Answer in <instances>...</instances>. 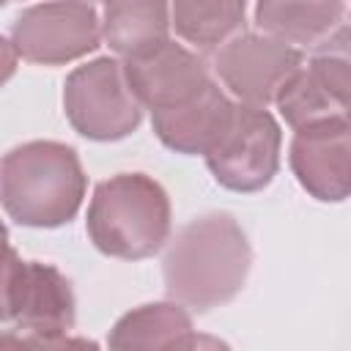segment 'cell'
<instances>
[{
    "instance_id": "6da1fadb",
    "label": "cell",
    "mask_w": 351,
    "mask_h": 351,
    "mask_svg": "<svg viewBox=\"0 0 351 351\" xmlns=\"http://www.w3.org/2000/svg\"><path fill=\"white\" fill-rule=\"evenodd\" d=\"M252 247L241 225L211 211L186 222L162 258L165 291L170 299L206 313L230 302L247 282Z\"/></svg>"
},
{
    "instance_id": "7a4b0ae2",
    "label": "cell",
    "mask_w": 351,
    "mask_h": 351,
    "mask_svg": "<svg viewBox=\"0 0 351 351\" xmlns=\"http://www.w3.org/2000/svg\"><path fill=\"white\" fill-rule=\"evenodd\" d=\"M88 176L71 145L33 140L3 156L0 197L5 214L27 228H60L82 206Z\"/></svg>"
},
{
    "instance_id": "3957f363",
    "label": "cell",
    "mask_w": 351,
    "mask_h": 351,
    "mask_svg": "<svg viewBox=\"0 0 351 351\" xmlns=\"http://www.w3.org/2000/svg\"><path fill=\"white\" fill-rule=\"evenodd\" d=\"M85 230L93 247L110 258H148L170 236V197L145 173L110 176L93 189Z\"/></svg>"
},
{
    "instance_id": "277c9868",
    "label": "cell",
    "mask_w": 351,
    "mask_h": 351,
    "mask_svg": "<svg viewBox=\"0 0 351 351\" xmlns=\"http://www.w3.org/2000/svg\"><path fill=\"white\" fill-rule=\"evenodd\" d=\"M3 321L22 329V343L30 346H71L77 321V299L71 282L49 263L22 261L8 247L3 269Z\"/></svg>"
},
{
    "instance_id": "5b68a950",
    "label": "cell",
    "mask_w": 351,
    "mask_h": 351,
    "mask_svg": "<svg viewBox=\"0 0 351 351\" xmlns=\"http://www.w3.org/2000/svg\"><path fill=\"white\" fill-rule=\"evenodd\" d=\"M63 110L77 134L112 143L137 132L145 107L129 88L123 63L115 58H96L66 77Z\"/></svg>"
},
{
    "instance_id": "8992f818",
    "label": "cell",
    "mask_w": 351,
    "mask_h": 351,
    "mask_svg": "<svg viewBox=\"0 0 351 351\" xmlns=\"http://www.w3.org/2000/svg\"><path fill=\"white\" fill-rule=\"evenodd\" d=\"M282 132L266 107L236 101L233 118L219 143L206 154L214 181L230 192H258L271 184L280 167Z\"/></svg>"
},
{
    "instance_id": "52a82bcc",
    "label": "cell",
    "mask_w": 351,
    "mask_h": 351,
    "mask_svg": "<svg viewBox=\"0 0 351 351\" xmlns=\"http://www.w3.org/2000/svg\"><path fill=\"white\" fill-rule=\"evenodd\" d=\"M101 19L90 0H47L25 8L11 27V47L27 63L63 66L101 44Z\"/></svg>"
},
{
    "instance_id": "ba28073f",
    "label": "cell",
    "mask_w": 351,
    "mask_h": 351,
    "mask_svg": "<svg viewBox=\"0 0 351 351\" xmlns=\"http://www.w3.org/2000/svg\"><path fill=\"white\" fill-rule=\"evenodd\" d=\"M302 63L304 55L293 44L266 33H241L228 38L214 55V71L219 74L222 85L239 101L258 107L274 101L282 82L302 69Z\"/></svg>"
},
{
    "instance_id": "9c48e42d",
    "label": "cell",
    "mask_w": 351,
    "mask_h": 351,
    "mask_svg": "<svg viewBox=\"0 0 351 351\" xmlns=\"http://www.w3.org/2000/svg\"><path fill=\"white\" fill-rule=\"evenodd\" d=\"M302 189L321 203L351 197V121L329 118L296 129L288 151Z\"/></svg>"
},
{
    "instance_id": "30bf717a",
    "label": "cell",
    "mask_w": 351,
    "mask_h": 351,
    "mask_svg": "<svg viewBox=\"0 0 351 351\" xmlns=\"http://www.w3.org/2000/svg\"><path fill=\"white\" fill-rule=\"evenodd\" d=\"M123 71L129 88L151 112L186 104L211 82L206 60L170 38L148 55L123 60Z\"/></svg>"
},
{
    "instance_id": "8fae6325",
    "label": "cell",
    "mask_w": 351,
    "mask_h": 351,
    "mask_svg": "<svg viewBox=\"0 0 351 351\" xmlns=\"http://www.w3.org/2000/svg\"><path fill=\"white\" fill-rule=\"evenodd\" d=\"M236 101L211 80L195 99L170 110H154L151 123L162 145L186 156H206L225 134L233 118Z\"/></svg>"
},
{
    "instance_id": "7c38bea8",
    "label": "cell",
    "mask_w": 351,
    "mask_h": 351,
    "mask_svg": "<svg viewBox=\"0 0 351 351\" xmlns=\"http://www.w3.org/2000/svg\"><path fill=\"white\" fill-rule=\"evenodd\" d=\"M170 25V0H107L101 14V36L123 60L162 47Z\"/></svg>"
},
{
    "instance_id": "4fadbf2b",
    "label": "cell",
    "mask_w": 351,
    "mask_h": 351,
    "mask_svg": "<svg viewBox=\"0 0 351 351\" xmlns=\"http://www.w3.org/2000/svg\"><path fill=\"white\" fill-rule=\"evenodd\" d=\"M110 348H195L192 315L181 302H154L123 313L107 337Z\"/></svg>"
},
{
    "instance_id": "5bb4252c",
    "label": "cell",
    "mask_w": 351,
    "mask_h": 351,
    "mask_svg": "<svg viewBox=\"0 0 351 351\" xmlns=\"http://www.w3.org/2000/svg\"><path fill=\"white\" fill-rule=\"evenodd\" d=\"M343 16V0H258L255 25L285 44H318Z\"/></svg>"
},
{
    "instance_id": "9a60e30c",
    "label": "cell",
    "mask_w": 351,
    "mask_h": 351,
    "mask_svg": "<svg viewBox=\"0 0 351 351\" xmlns=\"http://www.w3.org/2000/svg\"><path fill=\"white\" fill-rule=\"evenodd\" d=\"M247 0H170L176 33L200 49H217L244 25Z\"/></svg>"
},
{
    "instance_id": "2e32d148",
    "label": "cell",
    "mask_w": 351,
    "mask_h": 351,
    "mask_svg": "<svg viewBox=\"0 0 351 351\" xmlns=\"http://www.w3.org/2000/svg\"><path fill=\"white\" fill-rule=\"evenodd\" d=\"M304 71L335 115L351 121V27H335L324 36L313 47Z\"/></svg>"
},
{
    "instance_id": "e0dca14e",
    "label": "cell",
    "mask_w": 351,
    "mask_h": 351,
    "mask_svg": "<svg viewBox=\"0 0 351 351\" xmlns=\"http://www.w3.org/2000/svg\"><path fill=\"white\" fill-rule=\"evenodd\" d=\"M104 3H107V0H104Z\"/></svg>"
}]
</instances>
